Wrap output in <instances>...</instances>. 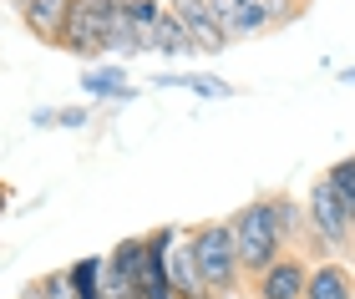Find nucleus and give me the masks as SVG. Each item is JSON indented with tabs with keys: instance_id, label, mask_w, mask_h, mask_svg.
I'll list each match as a JSON object with an SVG mask.
<instances>
[{
	"instance_id": "9d476101",
	"label": "nucleus",
	"mask_w": 355,
	"mask_h": 299,
	"mask_svg": "<svg viewBox=\"0 0 355 299\" xmlns=\"http://www.w3.org/2000/svg\"><path fill=\"white\" fill-rule=\"evenodd\" d=\"M325 183H330V193H335V203L345 208V218L355 224V152L350 157H340L330 172H325Z\"/></svg>"
},
{
	"instance_id": "0eeeda50",
	"label": "nucleus",
	"mask_w": 355,
	"mask_h": 299,
	"mask_svg": "<svg viewBox=\"0 0 355 299\" xmlns=\"http://www.w3.org/2000/svg\"><path fill=\"white\" fill-rule=\"evenodd\" d=\"M304 299H355V269H350V264H340V259L310 264Z\"/></svg>"
},
{
	"instance_id": "f257e3e1",
	"label": "nucleus",
	"mask_w": 355,
	"mask_h": 299,
	"mask_svg": "<svg viewBox=\"0 0 355 299\" xmlns=\"http://www.w3.org/2000/svg\"><path fill=\"white\" fill-rule=\"evenodd\" d=\"M295 224H300V208L284 193H269V198L244 203V208L229 218L234 248H239V269H244L249 279L264 274L269 264L284 254V244L295 239Z\"/></svg>"
},
{
	"instance_id": "20e7f679",
	"label": "nucleus",
	"mask_w": 355,
	"mask_h": 299,
	"mask_svg": "<svg viewBox=\"0 0 355 299\" xmlns=\"http://www.w3.org/2000/svg\"><path fill=\"white\" fill-rule=\"evenodd\" d=\"M168 10L178 15V26L188 30L193 51H203V56L229 51V30L218 26V15H214V6H208V0H168Z\"/></svg>"
},
{
	"instance_id": "7ed1b4c3",
	"label": "nucleus",
	"mask_w": 355,
	"mask_h": 299,
	"mask_svg": "<svg viewBox=\"0 0 355 299\" xmlns=\"http://www.w3.org/2000/svg\"><path fill=\"white\" fill-rule=\"evenodd\" d=\"M122 0H71L67 10V26H61V51L71 56H107V36H112V21H117Z\"/></svg>"
},
{
	"instance_id": "f3484780",
	"label": "nucleus",
	"mask_w": 355,
	"mask_h": 299,
	"mask_svg": "<svg viewBox=\"0 0 355 299\" xmlns=\"http://www.w3.org/2000/svg\"><path fill=\"white\" fill-rule=\"evenodd\" d=\"M21 6H26V0H15V10H21Z\"/></svg>"
},
{
	"instance_id": "1a4fd4ad",
	"label": "nucleus",
	"mask_w": 355,
	"mask_h": 299,
	"mask_svg": "<svg viewBox=\"0 0 355 299\" xmlns=\"http://www.w3.org/2000/svg\"><path fill=\"white\" fill-rule=\"evenodd\" d=\"M153 51H157V56H173V61L193 51L188 30L178 26V15H173V10H163V15H157V21H153Z\"/></svg>"
},
{
	"instance_id": "f03ea898",
	"label": "nucleus",
	"mask_w": 355,
	"mask_h": 299,
	"mask_svg": "<svg viewBox=\"0 0 355 299\" xmlns=\"http://www.w3.org/2000/svg\"><path fill=\"white\" fill-rule=\"evenodd\" d=\"M188 254H193V269H198L203 289L223 299L239 289V279H244V269H239V248H234V228L229 218H203V224H193L183 233Z\"/></svg>"
},
{
	"instance_id": "6e6552de",
	"label": "nucleus",
	"mask_w": 355,
	"mask_h": 299,
	"mask_svg": "<svg viewBox=\"0 0 355 299\" xmlns=\"http://www.w3.org/2000/svg\"><path fill=\"white\" fill-rule=\"evenodd\" d=\"M67 10H71V0H26L21 21H26V30L41 46H56L61 41V26H67Z\"/></svg>"
},
{
	"instance_id": "39448f33",
	"label": "nucleus",
	"mask_w": 355,
	"mask_h": 299,
	"mask_svg": "<svg viewBox=\"0 0 355 299\" xmlns=\"http://www.w3.org/2000/svg\"><path fill=\"white\" fill-rule=\"evenodd\" d=\"M304 224H310V233L315 239H325L330 248H345L350 244V218H345V208L335 203V193H330V183L325 178H315V188H310V208H304Z\"/></svg>"
},
{
	"instance_id": "9b49d317",
	"label": "nucleus",
	"mask_w": 355,
	"mask_h": 299,
	"mask_svg": "<svg viewBox=\"0 0 355 299\" xmlns=\"http://www.w3.org/2000/svg\"><path fill=\"white\" fill-rule=\"evenodd\" d=\"M82 91H87V97H132V91H127V76H122L117 66L87 71V76H82Z\"/></svg>"
},
{
	"instance_id": "4468645a",
	"label": "nucleus",
	"mask_w": 355,
	"mask_h": 299,
	"mask_svg": "<svg viewBox=\"0 0 355 299\" xmlns=\"http://www.w3.org/2000/svg\"><path fill=\"white\" fill-rule=\"evenodd\" d=\"M36 289H41L46 299H76V294H71V279H67V274H46V279H36Z\"/></svg>"
},
{
	"instance_id": "2eb2a0df",
	"label": "nucleus",
	"mask_w": 355,
	"mask_h": 299,
	"mask_svg": "<svg viewBox=\"0 0 355 299\" xmlns=\"http://www.w3.org/2000/svg\"><path fill=\"white\" fill-rule=\"evenodd\" d=\"M21 299H46V294H41V289H36V284H31V289H26V294H21Z\"/></svg>"
},
{
	"instance_id": "dca6fc26",
	"label": "nucleus",
	"mask_w": 355,
	"mask_h": 299,
	"mask_svg": "<svg viewBox=\"0 0 355 299\" xmlns=\"http://www.w3.org/2000/svg\"><path fill=\"white\" fill-rule=\"evenodd\" d=\"M0 203H6V183H0Z\"/></svg>"
},
{
	"instance_id": "f8f14e48",
	"label": "nucleus",
	"mask_w": 355,
	"mask_h": 299,
	"mask_svg": "<svg viewBox=\"0 0 355 299\" xmlns=\"http://www.w3.org/2000/svg\"><path fill=\"white\" fill-rule=\"evenodd\" d=\"M153 87H193L198 97H234V87L218 82V76H157Z\"/></svg>"
},
{
	"instance_id": "ddd939ff",
	"label": "nucleus",
	"mask_w": 355,
	"mask_h": 299,
	"mask_svg": "<svg viewBox=\"0 0 355 299\" xmlns=\"http://www.w3.org/2000/svg\"><path fill=\"white\" fill-rule=\"evenodd\" d=\"M36 122H61V127H82L87 107H56V112H36Z\"/></svg>"
},
{
	"instance_id": "a211bd4d",
	"label": "nucleus",
	"mask_w": 355,
	"mask_h": 299,
	"mask_svg": "<svg viewBox=\"0 0 355 299\" xmlns=\"http://www.w3.org/2000/svg\"><path fill=\"white\" fill-rule=\"evenodd\" d=\"M300 6H304V0H300Z\"/></svg>"
},
{
	"instance_id": "423d86ee",
	"label": "nucleus",
	"mask_w": 355,
	"mask_h": 299,
	"mask_svg": "<svg viewBox=\"0 0 355 299\" xmlns=\"http://www.w3.org/2000/svg\"><path fill=\"white\" fill-rule=\"evenodd\" d=\"M310 284V264L300 254H279L264 274H254V299H304Z\"/></svg>"
}]
</instances>
